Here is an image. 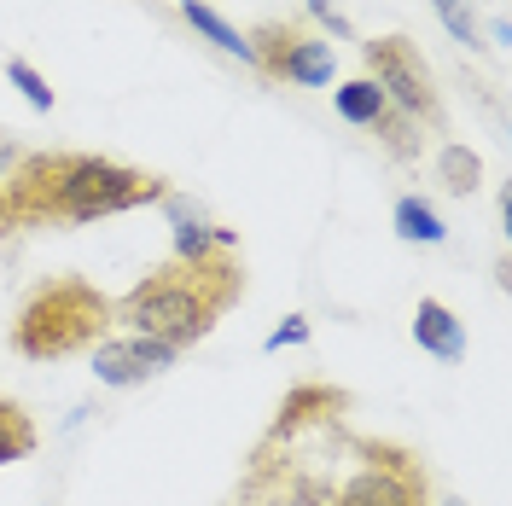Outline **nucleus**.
Instances as JSON below:
<instances>
[{"instance_id":"obj_1","label":"nucleus","mask_w":512,"mask_h":506,"mask_svg":"<svg viewBox=\"0 0 512 506\" xmlns=\"http://www.w3.org/2000/svg\"><path fill=\"white\" fill-rule=\"evenodd\" d=\"M169 181L99 152H24L0 169V245H18L41 227H94L169 198Z\"/></svg>"},{"instance_id":"obj_2","label":"nucleus","mask_w":512,"mask_h":506,"mask_svg":"<svg viewBox=\"0 0 512 506\" xmlns=\"http://www.w3.org/2000/svg\"><path fill=\"white\" fill-rule=\"evenodd\" d=\"M245 262L239 251H210V256H169L146 280H134L117 297V326L134 338H158L181 349L204 344L239 303H245Z\"/></svg>"},{"instance_id":"obj_3","label":"nucleus","mask_w":512,"mask_h":506,"mask_svg":"<svg viewBox=\"0 0 512 506\" xmlns=\"http://www.w3.org/2000/svg\"><path fill=\"white\" fill-rule=\"evenodd\" d=\"M117 326V297H105L82 274H53L24 291L18 315H12V355L24 361H70L99 338H111Z\"/></svg>"},{"instance_id":"obj_4","label":"nucleus","mask_w":512,"mask_h":506,"mask_svg":"<svg viewBox=\"0 0 512 506\" xmlns=\"http://www.w3.org/2000/svg\"><path fill=\"white\" fill-rule=\"evenodd\" d=\"M344 472H320L303 448L309 506H431V472L408 443L390 437H350L344 431Z\"/></svg>"},{"instance_id":"obj_5","label":"nucleus","mask_w":512,"mask_h":506,"mask_svg":"<svg viewBox=\"0 0 512 506\" xmlns=\"http://www.w3.org/2000/svg\"><path fill=\"white\" fill-rule=\"evenodd\" d=\"M361 59H367V76L379 82V94L419 128H443L448 111H443V88L431 76V64L419 59V47L408 35H373L361 41Z\"/></svg>"},{"instance_id":"obj_6","label":"nucleus","mask_w":512,"mask_h":506,"mask_svg":"<svg viewBox=\"0 0 512 506\" xmlns=\"http://www.w3.org/2000/svg\"><path fill=\"white\" fill-rule=\"evenodd\" d=\"M251 64L268 76V82H297V88H326L332 70H338V53L332 41L315 35L309 24H286V18H268L256 24L251 35Z\"/></svg>"},{"instance_id":"obj_7","label":"nucleus","mask_w":512,"mask_h":506,"mask_svg":"<svg viewBox=\"0 0 512 506\" xmlns=\"http://www.w3.org/2000/svg\"><path fill=\"white\" fill-rule=\"evenodd\" d=\"M181 361V349L158 344V338H99L94 344V379L111 384V390H134V384L158 379V373H169Z\"/></svg>"},{"instance_id":"obj_8","label":"nucleus","mask_w":512,"mask_h":506,"mask_svg":"<svg viewBox=\"0 0 512 506\" xmlns=\"http://www.w3.org/2000/svg\"><path fill=\"white\" fill-rule=\"evenodd\" d=\"M344 413H350V390H338V384H326V379H303L280 396L268 437H303V431H320V425H332Z\"/></svg>"},{"instance_id":"obj_9","label":"nucleus","mask_w":512,"mask_h":506,"mask_svg":"<svg viewBox=\"0 0 512 506\" xmlns=\"http://www.w3.org/2000/svg\"><path fill=\"white\" fill-rule=\"evenodd\" d=\"M163 216H169V239H175V256H210V251H239V233L222 222H204L187 198H163Z\"/></svg>"},{"instance_id":"obj_10","label":"nucleus","mask_w":512,"mask_h":506,"mask_svg":"<svg viewBox=\"0 0 512 506\" xmlns=\"http://www.w3.org/2000/svg\"><path fill=\"white\" fill-rule=\"evenodd\" d=\"M414 344L425 349V355H437V361H466V326H460V315L448 309L443 297H419L414 309Z\"/></svg>"},{"instance_id":"obj_11","label":"nucleus","mask_w":512,"mask_h":506,"mask_svg":"<svg viewBox=\"0 0 512 506\" xmlns=\"http://www.w3.org/2000/svg\"><path fill=\"white\" fill-rule=\"evenodd\" d=\"M175 12H181V18H187L192 30L216 47V53H227V59H239V64H251V41L233 30V24H227L210 0H175Z\"/></svg>"},{"instance_id":"obj_12","label":"nucleus","mask_w":512,"mask_h":506,"mask_svg":"<svg viewBox=\"0 0 512 506\" xmlns=\"http://www.w3.org/2000/svg\"><path fill=\"white\" fill-rule=\"evenodd\" d=\"M384 105H390V99L379 94V82H373V76H350V82H338V88H332V111H338L344 123H355V128H373L384 117Z\"/></svg>"},{"instance_id":"obj_13","label":"nucleus","mask_w":512,"mask_h":506,"mask_svg":"<svg viewBox=\"0 0 512 506\" xmlns=\"http://www.w3.org/2000/svg\"><path fill=\"white\" fill-rule=\"evenodd\" d=\"M35 443H41V431H35L30 408H24V402H12V396H0V466L30 460Z\"/></svg>"},{"instance_id":"obj_14","label":"nucleus","mask_w":512,"mask_h":506,"mask_svg":"<svg viewBox=\"0 0 512 506\" xmlns=\"http://www.w3.org/2000/svg\"><path fill=\"white\" fill-rule=\"evenodd\" d=\"M396 233L408 239V245H443L448 239V227L443 216H437V204H425V198H396Z\"/></svg>"},{"instance_id":"obj_15","label":"nucleus","mask_w":512,"mask_h":506,"mask_svg":"<svg viewBox=\"0 0 512 506\" xmlns=\"http://www.w3.org/2000/svg\"><path fill=\"white\" fill-rule=\"evenodd\" d=\"M437 181H443V192H478L483 187V158L472 152V146H443L437 152Z\"/></svg>"},{"instance_id":"obj_16","label":"nucleus","mask_w":512,"mask_h":506,"mask_svg":"<svg viewBox=\"0 0 512 506\" xmlns=\"http://www.w3.org/2000/svg\"><path fill=\"white\" fill-rule=\"evenodd\" d=\"M373 134H379V146H384L396 163H414V158H419V123H408L396 105H384V117L373 123Z\"/></svg>"},{"instance_id":"obj_17","label":"nucleus","mask_w":512,"mask_h":506,"mask_svg":"<svg viewBox=\"0 0 512 506\" xmlns=\"http://www.w3.org/2000/svg\"><path fill=\"white\" fill-rule=\"evenodd\" d=\"M437 6V18H443V30L460 41V47H483L478 41V12H472V0H431Z\"/></svg>"},{"instance_id":"obj_18","label":"nucleus","mask_w":512,"mask_h":506,"mask_svg":"<svg viewBox=\"0 0 512 506\" xmlns=\"http://www.w3.org/2000/svg\"><path fill=\"white\" fill-rule=\"evenodd\" d=\"M6 76H12V88L30 99L35 111H53V88H47V76H41L30 59H6Z\"/></svg>"},{"instance_id":"obj_19","label":"nucleus","mask_w":512,"mask_h":506,"mask_svg":"<svg viewBox=\"0 0 512 506\" xmlns=\"http://www.w3.org/2000/svg\"><path fill=\"white\" fill-rule=\"evenodd\" d=\"M303 6L315 12V24H320L326 35H338V41H350V18H344V12H338L332 0H303Z\"/></svg>"},{"instance_id":"obj_20","label":"nucleus","mask_w":512,"mask_h":506,"mask_svg":"<svg viewBox=\"0 0 512 506\" xmlns=\"http://www.w3.org/2000/svg\"><path fill=\"white\" fill-rule=\"evenodd\" d=\"M286 344H309V320L303 315H286L274 332H268V349H286Z\"/></svg>"},{"instance_id":"obj_21","label":"nucleus","mask_w":512,"mask_h":506,"mask_svg":"<svg viewBox=\"0 0 512 506\" xmlns=\"http://www.w3.org/2000/svg\"><path fill=\"white\" fill-rule=\"evenodd\" d=\"M454 506H460V501H454Z\"/></svg>"},{"instance_id":"obj_22","label":"nucleus","mask_w":512,"mask_h":506,"mask_svg":"<svg viewBox=\"0 0 512 506\" xmlns=\"http://www.w3.org/2000/svg\"><path fill=\"white\" fill-rule=\"evenodd\" d=\"M233 506H239V501H233Z\"/></svg>"}]
</instances>
